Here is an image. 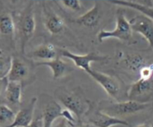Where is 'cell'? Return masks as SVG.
<instances>
[{"instance_id": "21", "label": "cell", "mask_w": 153, "mask_h": 127, "mask_svg": "<svg viewBox=\"0 0 153 127\" xmlns=\"http://www.w3.org/2000/svg\"><path fill=\"white\" fill-rule=\"evenodd\" d=\"M16 117V113L8 105L1 104L0 106V123L2 127L11 125Z\"/></svg>"}, {"instance_id": "11", "label": "cell", "mask_w": 153, "mask_h": 127, "mask_svg": "<svg viewBox=\"0 0 153 127\" xmlns=\"http://www.w3.org/2000/svg\"><path fill=\"white\" fill-rule=\"evenodd\" d=\"M37 98L33 97L27 105L22 108L16 114V117L13 123L8 127L22 126L27 127L34 120V111H35L36 105H37Z\"/></svg>"}, {"instance_id": "30", "label": "cell", "mask_w": 153, "mask_h": 127, "mask_svg": "<svg viewBox=\"0 0 153 127\" xmlns=\"http://www.w3.org/2000/svg\"><path fill=\"white\" fill-rule=\"evenodd\" d=\"M19 1V0H10V1H11V3L13 4H16Z\"/></svg>"}, {"instance_id": "22", "label": "cell", "mask_w": 153, "mask_h": 127, "mask_svg": "<svg viewBox=\"0 0 153 127\" xmlns=\"http://www.w3.org/2000/svg\"><path fill=\"white\" fill-rule=\"evenodd\" d=\"M12 57L6 55L3 53L2 50L0 55V78L5 79L10 72L12 64Z\"/></svg>"}, {"instance_id": "31", "label": "cell", "mask_w": 153, "mask_h": 127, "mask_svg": "<svg viewBox=\"0 0 153 127\" xmlns=\"http://www.w3.org/2000/svg\"><path fill=\"white\" fill-rule=\"evenodd\" d=\"M151 127H153V124H152V126H151Z\"/></svg>"}, {"instance_id": "24", "label": "cell", "mask_w": 153, "mask_h": 127, "mask_svg": "<svg viewBox=\"0 0 153 127\" xmlns=\"http://www.w3.org/2000/svg\"><path fill=\"white\" fill-rule=\"evenodd\" d=\"M61 117L64 118L65 120H67L70 124H71L73 126H74L76 125V122L78 121L77 118H76V115L73 113L72 111H70V110L67 108L63 109L62 111V114H61Z\"/></svg>"}, {"instance_id": "4", "label": "cell", "mask_w": 153, "mask_h": 127, "mask_svg": "<svg viewBox=\"0 0 153 127\" xmlns=\"http://www.w3.org/2000/svg\"><path fill=\"white\" fill-rule=\"evenodd\" d=\"M36 22L34 6L31 2L22 10L18 18V34L19 36V46L22 54L25 53V46L33 37L35 31Z\"/></svg>"}, {"instance_id": "8", "label": "cell", "mask_w": 153, "mask_h": 127, "mask_svg": "<svg viewBox=\"0 0 153 127\" xmlns=\"http://www.w3.org/2000/svg\"><path fill=\"white\" fill-rule=\"evenodd\" d=\"M60 55L63 58H68L73 62L74 65L78 68L84 70L85 73L90 70L91 68V63L98 62V61H105L108 58L107 56L100 55L96 52H91L86 55H77L71 52L66 49H61L59 50Z\"/></svg>"}, {"instance_id": "14", "label": "cell", "mask_w": 153, "mask_h": 127, "mask_svg": "<svg viewBox=\"0 0 153 127\" xmlns=\"http://www.w3.org/2000/svg\"><path fill=\"white\" fill-rule=\"evenodd\" d=\"M63 108L61 105L55 100L48 102L43 107L42 117L44 127H52L55 121L61 117Z\"/></svg>"}, {"instance_id": "26", "label": "cell", "mask_w": 153, "mask_h": 127, "mask_svg": "<svg viewBox=\"0 0 153 127\" xmlns=\"http://www.w3.org/2000/svg\"><path fill=\"white\" fill-rule=\"evenodd\" d=\"M52 127H73L67 120L64 118L61 117L59 118L57 123L55 122V123L52 125Z\"/></svg>"}, {"instance_id": "28", "label": "cell", "mask_w": 153, "mask_h": 127, "mask_svg": "<svg viewBox=\"0 0 153 127\" xmlns=\"http://www.w3.org/2000/svg\"><path fill=\"white\" fill-rule=\"evenodd\" d=\"M135 127H151L149 126L148 124H146V123H141V124H139V125L136 126Z\"/></svg>"}, {"instance_id": "25", "label": "cell", "mask_w": 153, "mask_h": 127, "mask_svg": "<svg viewBox=\"0 0 153 127\" xmlns=\"http://www.w3.org/2000/svg\"><path fill=\"white\" fill-rule=\"evenodd\" d=\"M27 127H44V123H43V117L39 116L36 118H34L32 122L29 124Z\"/></svg>"}, {"instance_id": "15", "label": "cell", "mask_w": 153, "mask_h": 127, "mask_svg": "<svg viewBox=\"0 0 153 127\" xmlns=\"http://www.w3.org/2000/svg\"><path fill=\"white\" fill-rule=\"evenodd\" d=\"M35 65L37 67L44 66V67H49L52 71V79L54 80L61 79L70 70L68 64L65 61H63L60 57H57L56 58L51 61H37V62H35Z\"/></svg>"}, {"instance_id": "9", "label": "cell", "mask_w": 153, "mask_h": 127, "mask_svg": "<svg viewBox=\"0 0 153 127\" xmlns=\"http://www.w3.org/2000/svg\"><path fill=\"white\" fill-rule=\"evenodd\" d=\"M133 31L141 34L153 49V20L146 15L139 14L129 20Z\"/></svg>"}, {"instance_id": "3", "label": "cell", "mask_w": 153, "mask_h": 127, "mask_svg": "<svg viewBox=\"0 0 153 127\" xmlns=\"http://www.w3.org/2000/svg\"><path fill=\"white\" fill-rule=\"evenodd\" d=\"M132 29L129 20H128L125 13L122 10H119L117 13L116 27L112 31L101 30L97 34L99 42L109 38H117L124 43L133 44L135 43L132 37Z\"/></svg>"}, {"instance_id": "29", "label": "cell", "mask_w": 153, "mask_h": 127, "mask_svg": "<svg viewBox=\"0 0 153 127\" xmlns=\"http://www.w3.org/2000/svg\"><path fill=\"white\" fill-rule=\"evenodd\" d=\"M79 127H94L91 124H88V123H85V124H81L79 126Z\"/></svg>"}, {"instance_id": "7", "label": "cell", "mask_w": 153, "mask_h": 127, "mask_svg": "<svg viewBox=\"0 0 153 127\" xmlns=\"http://www.w3.org/2000/svg\"><path fill=\"white\" fill-rule=\"evenodd\" d=\"M86 116H88L90 124L94 127H112L119 125L130 126L129 123L125 120L108 114L98 108L95 109L92 104Z\"/></svg>"}, {"instance_id": "18", "label": "cell", "mask_w": 153, "mask_h": 127, "mask_svg": "<svg viewBox=\"0 0 153 127\" xmlns=\"http://www.w3.org/2000/svg\"><path fill=\"white\" fill-rule=\"evenodd\" d=\"M28 56L40 61H51L58 57V49L50 43H42L30 52Z\"/></svg>"}, {"instance_id": "32", "label": "cell", "mask_w": 153, "mask_h": 127, "mask_svg": "<svg viewBox=\"0 0 153 127\" xmlns=\"http://www.w3.org/2000/svg\"><path fill=\"white\" fill-rule=\"evenodd\" d=\"M16 127H22V126H16Z\"/></svg>"}, {"instance_id": "17", "label": "cell", "mask_w": 153, "mask_h": 127, "mask_svg": "<svg viewBox=\"0 0 153 127\" xmlns=\"http://www.w3.org/2000/svg\"><path fill=\"white\" fill-rule=\"evenodd\" d=\"M100 17L101 14H100V4L98 1H95L94 6L89 10L76 18L74 22L87 28H94L98 25Z\"/></svg>"}, {"instance_id": "20", "label": "cell", "mask_w": 153, "mask_h": 127, "mask_svg": "<svg viewBox=\"0 0 153 127\" xmlns=\"http://www.w3.org/2000/svg\"><path fill=\"white\" fill-rule=\"evenodd\" d=\"M108 1L111 4H117V5L123 6V7L134 9L146 16H149L153 20V7H148V6L143 5L137 2H134V1H128V0H109Z\"/></svg>"}, {"instance_id": "1", "label": "cell", "mask_w": 153, "mask_h": 127, "mask_svg": "<svg viewBox=\"0 0 153 127\" xmlns=\"http://www.w3.org/2000/svg\"><path fill=\"white\" fill-rule=\"evenodd\" d=\"M55 94L65 108L73 112L79 123L82 122V117L86 116L91 106V102L85 98L82 91L60 87L55 90Z\"/></svg>"}, {"instance_id": "19", "label": "cell", "mask_w": 153, "mask_h": 127, "mask_svg": "<svg viewBox=\"0 0 153 127\" xmlns=\"http://www.w3.org/2000/svg\"><path fill=\"white\" fill-rule=\"evenodd\" d=\"M16 30L14 20L8 12H3L0 16V33L1 35L13 37Z\"/></svg>"}, {"instance_id": "23", "label": "cell", "mask_w": 153, "mask_h": 127, "mask_svg": "<svg viewBox=\"0 0 153 127\" xmlns=\"http://www.w3.org/2000/svg\"><path fill=\"white\" fill-rule=\"evenodd\" d=\"M60 2L64 7L73 11H79L82 9V3L79 0H61Z\"/></svg>"}, {"instance_id": "10", "label": "cell", "mask_w": 153, "mask_h": 127, "mask_svg": "<svg viewBox=\"0 0 153 127\" xmlns=\"http://www.w3.org/2000/svg\"><path fill=\"white\" fill-rule=\"evenodd\" d=\"M30 75V70L26 63L18 57H13L10 72L5 79L9 82L23 83Z\"/></svg>"}, {"instance_id": "6", "label": "cell", "mask_w": 153, "mask_h": 127, "mask_svg": "<svg viewBox=\"0 0 153 127\" xmlns=\"http://www.w3.org/2000/svg\"><path fill=\"white\" fill-rule=\"evenodd\" d=\"M87 73L102 87L109 97L114 100H119L121 88L119 81L116 78L94 69L88 70Z\"/></svg>"}, {"instance_id": "12", "label": "cell", "mask_w": 153, "mask_h": 127, "mask_svg": "<svg viewBox=\"0 0 153 127\" xmlns=\"http://www.w3.org/2000/svg\"><path fill=\"white\" fill-rule=\"evenodd\" d=\"M117 58L120 63L129 71L138 75L140 70L148 64L144 57L140 54H125L123 52L117 53Z\"/></svg>"}, {"instance_id": "16", "label": "cell", "mask_w": 153, "mask_h": 127, "mask_svg": "<svg viewBox=\"0 0 153 127\" xmlns=\"http://www.w3.org/2000/svg\"><path fill=\"white\" fill-rule=\"evenodd\" d=\"M3 93L7 102L13 105H19L22 101V84L20 82H9L5 79Z\"/></svg>"}, {"instance_id": "27", "label": "cell", "mask_w": 153, "mask_h": 127, "mask_svg": "<svg viewBox=\"0 0 153 127\" xmlns=\"http://www.w3.org/2000/svg\"><path fill=\"white\" fill-rule=\"evenodd\" d=\"M137 3L148 7H153V0H137Z\"/></svg>"}, {"instance_id": "2", "label": "cell", "mask_w": 153, "mask_h": 127, "mask_svg": "<svg viewBox=\"0 0 153 127\" xmlns=\"http://www.w3.org/2000/svg\"><path fill=\"white\" fill-rule=\"evenodd\" d=\"M152 105L151 102L142 103L128 100V101H118L116 102H102L99 105L98 108L108 114L120 118L121 117L134 114L146 110L150 108Z\"/></svg>"}, {"instance_id": "5", "label": "cell", "mask_w": 153, "mask_h": 127, "mask_svg": "<svg viewBox=\"0 0 153 127\" xmlns=\"http://www.w3.org/2000/svg\"><path fill=\"white\" fill-rule=\"evenodd\" d=\"M129 100L142 103H149L153 97V78L151 79H138L127 91Z\"/></svg>"}, {"instance_id": "13", "label": "cell", "mask_w": 153, "mask_h": 127, "mask_svg": "<svg viewBox=\"0 0 153 127\" xmlns=\"http://www.w3.org/2000/svg\"><path fill=\"white\" fill-rule=\"evenodd\" d=\"M44 25L46 30L52 35L58 34L64 31L65 28V22L61 16L57 14L53 10H49L45 7Z\"/></svg>"}]
</instances>
